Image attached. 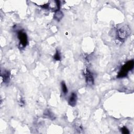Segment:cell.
Masks as SVG:
<instances>
[{"mask_svg": "<svg viewBox=\"0 0 134 134\" xmlns=\"http://www.w3.org/2000/svg\"><path fill=\"white\" fill-rule=\"evenodd\" d=\"M130 34V28L128 25H124L117 30V38L120 41H124Z\"/></svg>", "mask_w": 134, "mask_h": 134, "instance_id": "1", "label": "cell"}, {"mask_svg": "<svg viewBox=\"0 0 134 134\" xmlns=\"http://www.w3.org/2000/svg\"><path fill=\"white\" fill-rule=\"evenodd\" d=\"M134 65V61L133 60L128 61L121 68V70L119 71L118 75V78H122L127 76L128 73L129 71H131Z\"/></svg>", "mask_w": 134, "mask_h": 134, "instance_id": "2", "label": "cell"}, {"mask_svg": "<svg viewBox=\"0 0 134 134\" xmlns=\"http://www.w3.org/2000/svg\"><path fill=\"white\" fill-rule=\"evenodd\" d=\"M60 6V1H48V3H46V4H45L41 7L44 9H49L52 11H54L55 12L56 11L59 10Z\"/></svg>", "mask_w": 134, "mask_h": 134, "instance_id": "3", "label": "cell"}, {"mask_svg": "<svg viewBox=\"0 0 134 134\" xmlns=\"http://www.w3.org/2000/svg\"><path fill=\"white\" fill-rule=\"evenodd\" d=\"M18 38L19 40V44L20 46L22 48H24L26 46L27 44V36L24 31L20 30L17 33Z\"/></svg>", "mask_w": 134, "mask_h": 134, "instance_id": "4", "label": "cell"}, {"mask_svg": "<svg viewBox=\"0 0 134 134\" xmlns=\"http://www.w3.org/2000/svg\"><path fill=\"white\" fill-rule=\"evenodd\" d=\"M84 76L85 77L86 82L88 85L94 84V77L93 74L88 69H86L84 71Z\"/></svg>", "mask_w": 134, "mask_h": 134, "instance_id": "5", "label": "cell"}, {"mask_svg": "<svg viewBox=\"0 0 134 134\" xmlns=\"http://www.w3.org/2000/svg\"><path fill=\"white\" fill-rule=\"evenodd\" d=\"M76 101H77V95L75 93L73 92L71 94V95L69 98L68 103L70 106L74 107L76 105Z\"/></svg>", "mask_w": 134, "mask_h": 134, "instance_id": "6", "label": "cell"}, {"mask_svg": "<svg viewBox=\"0 0 134 134\" xmlns=\"http://www.w3.org/2000/svg\"><path fill=\"white\" fill-rule=\"evenodd\" d=\"M10 72L8 71L5 70L3 73H2L1 77L5 83H7L9 81L10 79Z\"/></svg>", "mask_w": 134, "mask_h": 134, "instance_id": "7", "label": "cell"}, {"mask_svg": "<svg viewBox=\"0 0 134 134\" xmlns=\"http://www.w3.org/2000/svg\"><path fill=\"white\" fill-rule=\"evenodd\" d=\"M63 13L59 10L56 11L54 13V19L55 20H56L58 21H59L60 20H61V19L63 18Z\"/></svg>", "mask_w": 134, "mask_h": 134, "instance_id": "8", "label": "cell"}, {"mask_svg": "<svg viewBox=\"0 0 134 134\" xmlns=\"http://www.w3.org/2000/svg\"><path fill=\"white\" fill-rule=\"evenodd\" d=\"M43 116H44V117H46V118H49V119H52V120L55 119V117H54V115L53 114V113H51V112L49 110H48V109L46 110L44 112V113H43Z\"/></svg>", "mask_w": 134, "mask_h": 134, "instance_id": "9", "label": "cell"}, {"mask_svg": "<svg viewBox=\"0 0 134 134\" xmlns=\"http://www.w3.org/2000/svg\"><path fill=\"white\" fill-rule=\"evenodd\" d=\"M61 88H62V92L64 94H66L68 93V88L66 87V85L65 83L63 81H62L61 83Z\"/></svg>", "mask_w": 134, "mask_h": 134, "instance_id": "10", "label": "cell"}, {"mask_svg": "<svg viewBox=\"0 0 134 134\" xmlns=\"http://www.w3.org/2000/svg\"><path fill=\"white\" fill-rule=\"evenodd\" d=\"M54 59H55L57 61H59L61 59L60 53V52L58 50H57L56 53H55V54L54 55Z\"/></svg>", "mask_w": 134, "mask_h": 134, "instance_id": "11", "label": "cell"}, {"mask_svg": "<svg viewBox=\"0 0 134 134\" xmlns=\"http://www.w3.org/2000/svg\"><path fill=\"white\" fill-rule=\"evenodd\" d=\"M121 131L122 133L124 134H128L129 133V130L127 129V128L126 127H123L121 128Z\"/></svg>", "mask_w": 134, "mask_h": 134, "instance_id": "12", "label": "cell"}]
</instances>
